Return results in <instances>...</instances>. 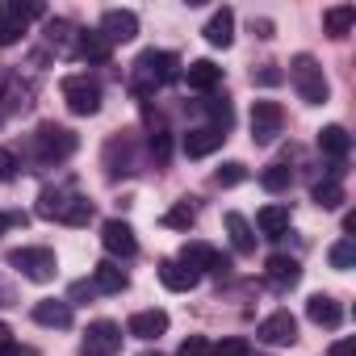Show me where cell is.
<instances>
[{"instance_id": "6da1fadb", "label": "cell", "mask_w": 356, "mask_h": 356, "mask_svg": "<svg viewBox=\"0 0 356 356\" xmlns=\"http://www.w3.org/2000/svg\"><path fill=\"white\" fill-rule=\"evenodd\" d=\"M176 72H181V59H176L172 51H143L134 59V72H130V88L134 97H151L155 88H163L168 80H176Z\"/></svg>"}, {"instance_id": "7a4b0ae2", "label": "cell", "mask_w": 356, "mask_h": 356, "mask_svg": "<svg viewBox=\"0 0 356 356\" xmlns=\"http://www.w3.org/2000/svg\"><path fill=\"white\" fill-rule=\"evenodd\" d=\"M38 214L55 218V222H67V227H84L92 218V202L80 197V193H67V189H42L38 193Z\"/></svg>"}, {"instance_id": "3957f363", "label": "cell", "mask_w": 356, "mask_h": 356, "mask_svg": "<svg viewBox=\"0 0 356 356\" xmlns=\"http://www.w3.org/2000/svg\"><path fill=\"white\" fill-rule=\"evenodd\" d=\"M289 80H293V88H298V97L306 105H323L327 92H331V84H327V76H323L314 55H293L289 59Z\"/></svg>"}, {"instance_id": "277c9868", "label": "cell", "mask_w": 356, "mask_h": 356, "mask_svg": "<svg viewBox=\"0 0 356 356\" xmlns=\"http://www.w3.org/2000/svg\"><path fill=\"white\" fill-rule=\"evenodd\" d=\"M5 260H9L26 281H38V285L55 281V273H59V260H55L51 248H13Z\"/></svg>"}, {"instance_id": "5b68a950", "label": "cell", "mask_w": 356, "mask_h": 356, "mask_svg": "<svg viewBox=\"0 0 356 356\" xmlns=\"http://www.w3.org/2000/svg\"><path fill=\"white\" fill-rule=\"evenodd\" d=\"M76 151V134L67 126H55V122H42L38 134H34V155L42 163H63L67 155Z\"/></svg>"}, {"instance_id": "8992f818", "label": "cell", "mask_w": 356, "mask_h": 356, "mask_svg": "<svg viewBox=\"0 0 356 356\" xmlns=\"http://www.w3.org/2000/svg\"><path fill=\"white\" fill-rule=\"evenodd\" d=\"M59 88H63V101L76 118H92L101 109V84L92 76H63Z\"/></svg>"}, {"instance_id": "52a82bcc", "label": "cell", "mask_w": 356, "mask_h": 356, "mask_svg": "<svg viewBox=\"0 0 356 356\" xmlns=\"http://www.w3.org/2000/svg\"><path fill=\"white\" fill-rule=\"evenodd\" d=\"M47 9L42 5H17V0H5V5H0V47H13L22 34H26V26L34 22V17H42Z\"/></svg>"}, {"instance_id": "ba28073f", "label": "cell", "mask_w": 356, "mask_h": 356, "mask_svg": "<svg viewBox=\"0 0 356 356\" xmlns=\"http://www.w3.org/2000/svg\"><path fill=\"white\" fill-rule=\"evenodd\" d=\"M118 348H122V327H118L113 318L88 323V331H84V339H80V352H84V356H118Z\"/></svg>"}, {"instance_id": "9c48e42d", "label": "cell", "mask_w": 356, "mask_h": 356, "mask_svg": "<svg viewBox=\"0 0 356 356\" xmlns=\"http://www.w3.org/2000/svg\"><path fill=\"white\" fill-rule=\"evenodd\" d=\"M281 126H285V109L277 101H256L252 105V143H260V147L277 143Z\"/></svg>"}, {"instance_id": "30bf717a", "label": "cell", "mask_w": 356, "mask_h": 356, "mask_svg": "<svg viewBox=\"0 0 356 356\" xmlns=\"http://www.w3.org/2000/svg\"><path fill=\"white\" fill-rule=\"evenodd\" d=\"M256 335H260V343H268V348H293V343H298V318H293L289 310H273L268 318H260Z\"/></svg>"}, {"instance_id": "8fae6325", "label": "cell", "mask_w": 356, "mask_h": 356, "mask_svg": "<svg viewBox=\"0 0 356 356\" xmlns=\"http://www.w3.org/2000/svg\"><path fill=\"white\" fill-rule=\"evenodd\" d=\"M181 264H189L193 273H227L231 268V260L218 252V248H210V243H202V239H189L185 248H181V256H176Z\"/></svg>"}, {"instance_id": "7c38bea8", "label": "cell", "mask_w": 356, "mask_h": 356, "mask_svg": "<svg viewBox=\"0 0 356 356\" xmlns=\"http://www.w3.org/2000/svg\"><path fill=\"white\" fill-rule=\"evenodd\" d=\"M101 243H105L109 256H122V260H130V256L138 252V239H134L130 222H122V218H109V222L101 227Z\"/></svg>"}, {"instance_id": "4fadbf2b", "label": "cell", "mask_w": 356, "mask_h": 356, "mask_svg": "<svg viewBox=\"0 0 356 356\" xmlns=\"http://www.w3.org/2000/svg\"><path fill=\"white\" fill-rule=\"evenodd\" d=\"M138 34V17L130 13V9H105V17H101V38L113 47V42H130Z\"/></svg>"}, {"instance_id": "5bb4252c", "label": "cell", "mask_w": 356, "mask_h": 356, "mask_svg": "<svg viewBox=\"0 0 356 356\" xmlns=\"http://www.w3.org/2000/svg\"><path fill=\"white\" fill-rule=\"evenodd\" d=\"M306 318H310L314 327L335 331V327L343 323V306H339L331 293H310V298H306Z\"/></svg>"}, {"instance_id": "9a60e30c", "label": "cell", "mask_w": 356, "mask_h": 356, "mask_svg": "<svg viewBox=\"0 0 356 356\" xmlns=\"http://www.w3.org/2000/svg\"><path fill=\"white\" fill-rule=\"evenodd\" d=\"M159 281H163V289H172V293H189V289H197L202 273H193V268L181 264V260H159Z\"/></svg>"}, {"instance_id": "2e32d148", "label": "cell", "mask_w": 356, "mask_h": 356, "mask_svg": "<svg viewBox=\"0 0 356 356\" xmlns=\"http://www.w3.org/2000/svg\"><path fill=\"white\" fill-rule=\"evenodd\" d=\"M222 143H227L222 130H214V126H197V130L185 134V155H189V159H206V155H214Z\"/></svg>"}, {"instance_id": "e0dca14e", "label": "cell", "mask_w": 356, "mask_h": 356, "mask_svg": "<svg viewBox=\"0 0 356 356\" xmlns=\"http://www.w3.org/2000/svg\"><path fill=\"white\" fill-rule=\"evenodd\" d=\"M264 277H268L277 289H293V285L302 281V264H298L293 256H268V264H264Z\"/></svg>"}, {"instance_id": "ac0fdd59", "label": "cell", "mask_w": 356, "mask_h": 356, "mask_svg": "<svg viewBox=\"0 0 356 356\" xmlns=\"http://www.w3.org/2000/svg\"><path fill=\"white\" fill-rule=\"evenodd\" d=\"M34 323L38 327H72V302H63V298L34 302Z\"/></svg>"}, {"instance_id": "d6986e66", "label": "cell", "mask_w": 356, "mask_h": 356, "mask_svg": "<svg viewBox=\"0 0 356 356\" xmlns=\"http://www.w3.org/2000/svg\"><path fill=\"white\" fill-rule=\"evenodd\" d=\"M126 331H130L134 339H159V335L168 331V314H163V310H138V314H130Z\"/></svg>"}, {"instance_id": "ffe728a7", "label": "cell", "mask_w": 356, "mask_h": 356, "mask_svg": "<svg viewBox=\"0 0 356 356\" xmlns=\"http://www.w3.org/2000/svg\"><path fill=\"white\" fill-rule=\"evenodd\" d=\"M126 285H130V277H126V268H122V264L101 260V264L92 268V289H97V293H122Z\"/></svg>"}, {"instance_id": "44dd1931", "label": "cell", "mask_w": 356, "mask_h": 356, "mask_svg": "<svg viewBox=\"0 0 356 356\" xmlns=\"http://www.w3.org/2000/svg\"><path fill=\"white\" fill-rule=\"evenodd\" d=\"M202 34H206V42H210V47H222V51H227V47L235 42V13H231V9H218V13L206 22V30H202Z\"/></svg>"}, {"instance_id": "7402d4cb", "label": "cell", "mask_w": 356, "mask_h": 356, "mask_svg": "<svg viewBox=\"0 0 356 356\" xmlns=\"http://www.w3.org/2000/svg\"><path fill=\"white\" fill-rule=\"evenodd\" d=\"M185 80H189V88L210 92V88H218V84H222V67H218V63H210V59H197V63H189V67H185Z\"/></svg>"}, {"instance_id": "603a6c76", "label": "cell", "mask_w": 356, "mask_h": 356, "mask_svg": "<svg viewBox=\"0 0 356 356\" xmlns=\"http://www.w3.org/2000/svg\"><path fill=\"white\" fill-rule=\"evenodd\" d=\"M318 151H323V155H331L335 163H343V159H348V151H352L348 130H343V126H323V130H318Z\"/></svg>"}, {"instance_id": "cb8c5ba5", "label": "cell", "mask_w": 356, "mask_h": 356, "mask_svg": "<svg viewBox=\"0 0 356 356\" xmlns=\"http://www.w3.org/2000/svg\"><path fill=\"white\" fill-rule=\"evenodd\" d=\"M222 222H227V235H231V248H235L239 256H252V252H256V235H252V222H248L243 214H235V210H231V214H227Z\"/></svg>"}, {"instance_id": "d4e9b609", "label": "cell", "mask_w": 356, "mask_h": 356, "mask_svg": "<svg viewBox=\"0 0 356 356\" xmlns=\"http://www.w3.org/2000/svg\"><path fill=\"white\" fill-rule=\"evenodd\" d=\"M289 222H293L289 206H264V210L256 214V227H260V235H268V239L285 235V231H289Z\"/></svg>"}, {"instance_id": "484cf974", "label": "cell", "mask_w": 356, "mask_h": 356, "mask_svg": "<svg viewBox=\"0 0 356 356\" xmlns=\"http://www.w3.org/2000/svg\"><path fill=\"white\" fill-rule=\"evenodd\" d=\"M109 51H113V47L101 38V30H84V34H76V55L88 59V63H105Z\"/></svg>"}, {"instance_id": "4316f807", "label": "cell", "mask_w": 356, "mask_h": 356, "mask_svg": "<svg viewBox=\"0 0 356 356\" xmlns=\"http://www.w3.org/2000/svg\"><path fill=\"white\" fill-rule=\"evenodd\" d=\"M352 26H356V9H352V5H335V9L323 13V30H327L331 38H348Z\"/></svg>"}, {"instance_id": "83f0119b", "label": "cell", "mask_w": 356, "mask_h": 356, "mask_svg": "<svg viewBox=\"0 0 356 356\" xmlns=\"http://www.w3.org/2000/svg\"><path fill=\"white\" fill-rule=\"evenodd\" d=\"M310 197H314V206H323V210H339V206H343V185L335 181V176H327V181H318V185L310 189Z\"/></svg>"}, {"instance_id": "f1b7e54d", "label": "cell", "mask_w": 356, "mask_h": 356, "mask_svg": "<svg viewBox=\"0 0 356 356\" xmlns=\"http://www.w3.org/2000/svg\"><path fill=\"white\" fill-rule=\"evenodd\" d=\"M197 222V210L189 206V202H176L168 214H163V227H172V231H189Z\"/></svg>"}, {"instance_id": "f546056e", "label": "cell", "mask_w": 356, "mask_h": 356, "mask_svg": "<svg viewBox=\"0 0 356 356\" xmlns=\"http://www.w3.org/2000/svg\"><path fill=\"white\" fill-rule=\"evenodd\" d=\"M289 181H293L289 163H273V168H264V176H260V185H264L268 193H281V189H289Z\"/></svg>"}, {"instance_id": "4dcf8cb0", "label": "cell", "mask_w": 356, "mask_h": 356, "mask_svg": "<svg viewBox=\"0 0 356 356\" xmlns=\"http://www.w3.org/2000/svg\"><path fill=\"white\" fill-rule=\"evenodd\" d=\"M327 260H331V268H339V273H348V268L356 264V243H352V239H339V243H331V252H327Z\"/></svg>"}, {"instance_id": "1f68e13d", "label": "cell", "mask_w": 356, "mask_h": 356, "mask_svg": "<svg viewBox=\"0 0 356 356\" xmlns=\"http://www.w3.org/2000/svg\"><path fill=\"white\" fill-rule=\"evenodd\" d=\"M72 34H76V26H67V22H47V42H51V47L72 51Z\"/></svg>"}, {"instance_id": "d6a6232c", "label": "cell", "mask_w": 356, "mask_h": 356, "mask_svg": "<svg viewBox=\"0 0 356 356\" xmlns=\"http://www.w3.org/2000/svg\"><path fill=\"white\" fill-rule=\"evenodd\" d=\"M206 113H210V122H214V130H231V122H235V113H231V105L227 101H206Z\"/></svg>"}, {"instance_id": "836d02e7", "label": "cell", "mask_w": 356, "mask_h": 356, "mask_svg": "<svg viewBox=\"0 0 356 356\" xmlns=\"http://www.w3.org/2000/svg\"><path fill=\"white\" fill-rule=\"evenodd\" d=\"M214 181H218V185H222V189H231V185H239V181H248V168H243V163H235V159H231V163H222V168H218V172H214Z\"/></svg>"}, {"instance_id": "e575fe53", "label": "cell", "mask_w": 356, "mask_h": 356, "mask_svg": "<svg viewBox=\"0 0 356 356\" xmlns=\"http://www.w3.org/2000/svg\"><path fill=\"white\" fill-rule=\"evenodd\" d=\"M210 356H252V348H248V339H222L210 348Z\"/></svg>"}, {"instance_id": "d590c367", "label": "cell", "mask_w": 356, "mask_h": 356, "mask_svg": "<svg viewBox=\"0 0 356 356\" xmlns=\"http://www.w3.org/2000/svg\"><path fill=\"white\" fill-rule=\"evenodd\" d=\"M17 155L9 151V147H0V181H17Z\"/></svg>"}, {"instance_id": "8d00e7d4", "label": "cell", "mask_w": 356, "mask_h": 356, "mask_svg": "<svg viewBox=\"0 0 356 356\" xmlns=\"http://www.w3.org/2000/svg\"><path fill=\"white\" fill-rule=\"evenodd\" d=\"M181 356H210V343H206L202 335H189V339L181 343Z\"/></svg>"}, {"instance_id": "74e56055", "label": "cell", "mask_w": 356, "mask_h": 356, "mask_svg": "<svg viewBox=\"0 0 356 356\" xmlns=\"http://www.w3.org/2000/svg\"><path fill=\"white\" fill-rule=\"evenodd\" d=\"M13 227H26V214H17V210H0V235L13 231Z\"/></svg>"}, {"instance_id": "f35d334b", "label": "cell", "mask_w": 356, "mask_h": 356, "mask_svg": "<svg viewBox=\"0 0 356 356\" xmlns=\"http://www.w3.org/2000/svg\"><path fill=\"white\" fill-rule=\"evenodd\" d=\"M151 151H155V159H159V163L168 159V134H163V130H155V134H151Z\"/></svg>"}, {"instance_id": "ab89813d", "label": "cell", "mask_w": 356, "mask_h": 356, "mask_svg": "<svg viewBox=\"0 0 356 356\" xmlns=\"http://www.w3.org/2000/svg\"><path fill=\"white\" fill-rule=\"evenodd\" d=\"M256 80H260V84H281V80H285V76H281V72H277V67H273V63H264V67H260V72H256Z\"/></svg>"}, {"instance_id": "60d3db41", "label": "cell", "mask_w": 356, "mask_h": 356, "mask_svg": "<svg viewBox=\"0 0 356 356\" xmlns=\"http://www.w3.org/2000/svg\"><path fill=\"white\" fill-rule=\"evenodd\" d=\"M13 348V331H9V323H0V356H5Z\"/></svg>"}, {"instance_id": "b9f144b4", "label": "cell", "mask_w": 356, "mask_h": 356, "mask_svg": "<svg viewBox=\"0 0 356 356\" xmlns=\"http://www.w3.org/2000/svg\"><path fill=\"white\" fill-rule=\"evenodd\" d=\"M252 30H256L260 38H273V22H252Z\"/></svg>"}, {"instance_id": "7bdbcfd3", "label": "cell", "mask_w": 356, "mask_h": 356, "mask_svg": "<svg viewBox=\"0 0 356 356\" xmlns=\"http://www.w3.org/2000/svg\"><path fill=\"white\" fill-rule=\"evenodd\" d=\"M331 356H352V339H339V343L331 348Z\"/></svg>"}, {"instance_id": "ee69618b", "label": "cell", "mask_w": 356, "mask_h": 356, "mask_svg": "<svg viewBox=\"0 0 356 356\" xmlns=\"http://www.w3.org/2000/svg\"><path fill=\"white\" fill-rule=\"evenodd\" d=\"M352 231H356V214H343V239H348Z\"/></svg>"}, {"instance_id": "f6af8a7d", "label": "cell", "mask_w": 356, "mask_h": 356, "mask_svg": "<svg viewBox=\"0 0 356 356\" xmlns=\"http://www.w3.org/2000/svg\"><path fill=\"white\" fill-rule=\"evenodd\" d=\"M138 356H163V352H138Z\"/></svg>"}, {"instance_id": "bcb514c9", "label": "cell", "mask_w": 356, "mask_h": 356, "mask_svg": "<svg viewBox=\"0 0 356 356\" xmlns=\"http://www.w3.org/2000/svg\"><path fill=\"white\" fill-rule=\"evenodd\" d=\"M0 122H5V113H0Z\"/></svg>"}]
</instances>
